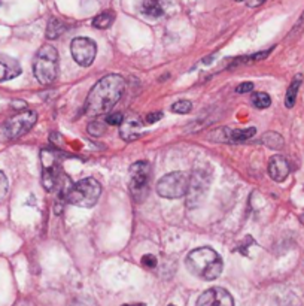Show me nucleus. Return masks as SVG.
Wrapping results in <instances>:
<instances>
[{"mask_svg": "<svg viewBox=\"0 0 304 306\" xmlns=\"http://www.w3.org/2000/svg\"><path fill=\"white\" fill-rule=\"evenodd\" d=\"M125 92V80L121 75L110 74L101 78L91 88L85 100V114L90 116H97L109 114L110 109L121 100Z\"/></svg>", "mask_w": 304, "mask_h": 306, "instance_id": "1", "label": "nucleus"}, {"mask_svg": "<svg viewBox=\"0 0 304 306\" xmlns=\"http://www.w3.org/2000/svg\"><path fill=\"white\" fill-rule=\"evenodd\" d=\"M185 264L194 276L204 281H213L219 278L224 268V263L219 254L209 246L193 250L187 256Z\"/></svg>", "mask_w": 304, "mask_h": 306, "instance_id": "2", "label": "nucleus"}, {"mask_svg": "<svg viewBox=\"0 0 304 306\" xmlns=\"http://www.w3.org/2000/svg\"><path fill=\"white\" fill-rule=\"evenodd\" d=\"M101 194L100 182L94 178H84L69 187L64 193L66 202L79 208H93Z\"/></svg>", "mask_w": 304, "mask_h": 306, "instance_id": "3", "label": "nucleus"}, {"mask_svg": "<svg viewBox=\"0 0 304 306\" xmlns=\"http://www.w3.org/2000/svg\"><path fill=\"white\" fill-rule=\"evenodd\" d=\"M33 72L36 80L43 86H49L55 81L58 75V52L52 45H43L36 52Z\"/></svg>", "mask_w": 304, "mask_h": 306, "instance_id": "4", "label": "nucleus"}, {"mask_svg": "<svg viewBox=\"0 0 304 306\" xmlns=\"http://www.w3.org/2000/svg\"><path fill=\"white\" fill-rule=\"evenodd\" d=\"M190 175L185 172H172L164 175L157 182V193L164 199H181L188 194L190 190Z\"/></svg>", "mask_w": 304, "mask_h": 306, "instance_id": "5", "label": "nucleus"}, {"mask_svg": "<svg viewBox=\"0 0 304 306\" xmlns=\"http://www.w3.org/2000/svg\"><path fill=\"white\" fill-rule=\"evenodd\" d=\"M130 182H128V188L130 193L133 196L134 200L140 202L143 200V198L148 193V186H149V178L152 175V168L149 164V162L142 160V162H136L130 166Z\"/></svg>", "mask_w": 304, "mask_h": 306, "instance_id": "6", "label": "nucleus"}, {"mask_svg": "<svg viewBox=\"0 0 304 306\" xmlns=\"http://www.w3.org/2000/svg\"><path fill=\"white\" fill-rule=\"evenodd\" d=\"M37 121V114L34 110H24L16 114L15 116L9 118L3 127L1 134L3 139H16L22 134H25Z\"/></svg>", "mask_w": 304, "mask_h": 306, "instance_id": "7", "label": "nucleus"}, {"mask_svg": "<svg viewBox=\"0 0 304 306\" xmlns=\"http://www.w3.org/2000/svg\"><path fill=\"white\" fill-rule=\"evenodd\" d=\"M70 51H72L73 60L79 66L88 68L93 64V62L96 58L97 45L90 38H75L70 44Z\"/></svg>", "mask_w": 304, "mask_h": 306, "instance_id": "8", "label": "nucleus"}, {"mask_svg": "<svg viewBox=\"0 0 304 306\" xmlns=\"http://www.w3.org/2000/svg\"><path fill=\"white\" fill-rule=\"evenodd\" d=\"M197 306H234V300L225 288L212 287L199 298Z\"/></svg>", "mask_w": 304, "mask_h": 306, "instance_id": "9", "label": "nucleus"}, {"mask_svg": "<svg viewBox=\"0 0 304 306\" xmlns=\"http://www.w3.org/2000/svg\"><path fill=\"white\" fill-rule=\"evenodd\" d=\"M269 175L273 181L282 182L290 175V163L282 156H273L269 162Z\"/></svg>", "mask_w": 304, "mask_h": 306, "instance_id": "10", "label": "nucleus"}, {"mask_svg": "<svg viewBox=\"0 0 304 306\" xmlns=\"http://www.w3.org/2000/svg\"><path fill=\"white\" fill-rule=\"evenodd\" d=\"M119 134L127 142H133V140L139 139L142 134V122L136 116L124 118V121L119 127Z\"/></svg>", "mask_w": 304, "mask_h": 306, "instance_id": "11", "label": "nucleus"}, {"mask_svg": "<svg viewBox=\"0 0 304 306\" xmlns=\"http://www.w3.org/2000/svg\"><path fill=\"white\" fill-rule=\"evenodd\" d=\"M21 75V66L15 58L0 54V82L9 81Z\"/></svg>", "mask_w": 304, "mask_h": 306, "instance_id": "12", "label": "nucleus"}, {"mask_svg": "<svg viewBox=\"0 0 304 306\" xmlns=\"http://www.w3.org/2000/svg\"><path fill=\"white\" fill-rule=\"evenodd\" d=\"M58 168L52 162L43 160V172H42V184L48 192H54L58 186Z\"/></svg>", "mask_w": 304, "mask_h": 306, "instance_id": "13", "label": "nucleus"}, {"mask_svg": "<svg viewBox=\"0 0 304 306\" xmlns=\"http://www.w3.org/2000/svg\"><path fill=\"white\" fill-rule=\"evenodd\" d=\"M221 133L224 134V140L228 144L234 142H243L255 136L257 128L249 127V128H239V130H231V128H221Z\"/></svg>", "mask_w": 304, "mask_h": 306, "instance_id": "14", "label": "nucleus"}, {"mask_svg": "<svg viewBox=\"0 0 304 306\" xmlns=\"http://www.w3.org/2000/svg\"><path fill=\"white\" fill-rule=\"evenodd\" d=\"M142 12L148 16L158 18L164 14L163 2L161 0H143L142 2Z\"/></svg>", "mask_w": 304, "mask_h": 306, "instance_id": "15", "label": "nucleus"}, {"mask_svg": "<svg viewBox=\"0 0 304 306\" xmlns=\"http://www.w3.org/2000/svg\"><path fill=\"white\" fill-rule=\"evenodd\" d=\"M303 82V75H296L291 86L288 87V92H287V98H285V104L287 108H293L296 104L297 100V94H299V90H300V86Z\"/></svg>", "mask_w": 304, "mask_h": 306, "instance_id": "16", "label": "nucleus"}, {"mask_svg": "<svg viewBox=\"0 0 304 306\" xmlns=\"http://www.w3.org/2000/svg\"><path fill=\"white\" fill-rule=\"evenodd\" d=\"M66 32V24L58 18H51L46 27V38L48 39H57Z\"/></svg>", "mask_w": 304, "mask_h": 306, "instance_id": "17", "label": "nucleus"}, {"mask_svg": "<svg viewBox=\"0 0 304 306\" xmlns=\"http://www.w3.org/2000/svg\"><path fill=\"white\" fill-rule=\"evenodd\" d=\"M261 142H263L266 146L272 148V150H281V148L284 146V138H282L281 134L275 133V132L266 133V134L261 138Z\"/></svg>", "mask_w": 304, "mask_h": 306, "instance_id": "18", "label": "nucleus"}, {"mask_svg": "<svg viewBox=\"0 0 304 306\" xmlns=\"http://www.w3.org/2000/svg\"><path fill=\"white\" fill-rule=\"evenodd\" d=\"M112 22H113V14L112 12H101L93 20V26L96 28H101V30L110 27Z\"/></svg>", "mask_w": 304, "mask_h": 306, "instance_id": "19", "label": "nucleus"}, {"mask_svg": "<svg viewBox=\"0 0 304 306\" xmlns=\"http://www.w3.org/2000/svg\"><path fill=\"white\" fill-rule=\"evenodd\" d=\"M251 102L258 109H266L272 104V99L267 93H255V94H252Z\"/></svg>", "mask_w": 304, "mask_h": 306, "instance_id": "20", "label": "nucleus"}, {"mask_svg": "<svg viewBox=\"0 0 304 306\" xmlns=\"http://www.w3.org/2000/svg\"><path fill=\"white\" fill-rule=\"evenodd\" d=\"M106 121L103 120H94L93 122H90L88 124V133L91 134V136H96V138H99V136H103L104 134V132H106Z\"/></svg>", "mask_w": 304, "mask_h": 306, "instance_id": "21", "label": "nucleus"}, {"mask_svg": "<svg viewBox=\"0 0 304 306\" xmlns=\"http://www.w3.org/2000/svg\"><path fill=\"white\" fill-rule=\"evenodd\" d=\"M193 109V103L190 100H179L172 104V112L175 114H188Z\"/></svg>", "mask_w": 304, "mask_h": 306, "instance_id": "22", "label": "nucleus"}, {"mask_svg": "<svg viewBox=\"0 0 304 306\" xmlns=\"http://www.w3.org/2000/svg\"><path fill=\"white\" fill-rule=\"evenodd\" d=\"M104 121L107 126H121L124 121V115L121 112H110L104 116Z\"/></svg>", "mask_w": 304, "mask_h": 306, "instance_id": "23", "label": "nucleus"}, {"mask_svg": "<svg viewBox=\"0 0 304 306\" xmlns=\"http://www.w3.org/2000/svg\"><path fill=\"white\" fill-rule=\"evenodd\" d=\"M142 264L148 269H154L157 266V257L152 256V254H145L142 257Z\"/></svg>", "mask_w": 304, "mask_h": 306, "instance_id": "24", "label": "nucleus"}, {"mask_svg": "<svg viewBox=\"0 0 304 306\" xmlns=\"http://www.w3.org/2000/svg\"><path fill=\"white\" fill-rule=\"evenodd\" d=\"M7 188H9V184H7V178L6 175L0 170V200L6 196L7 193Z\"/></svg>", "mask_w": 304, "mask_h": 306, "instance_id": "25", "label": "nucleus"}, {"mask_svg": "<svg viewBox=\"0 0 304 306\" xmlns=\"http://www.w3.org/2000/svg\"><path fill=\"white\" fill-rule=\"evenodd\" d=\"M254 90V84L252 82H242L240 86L236 87V93L243 94V93H251Z\"/></svg>", "mask_w": 304, "mask_h": 306, "instance_id": "26", "label": "nucleus"}, {"mask_svg": "<svg viewBox=\"0 0 304 306\" xmlns=\"http://www.w3.org/2000/svg\"><path fill=\"white\" fill-rule=\"evenodd\" d=\"M163 118V112H154V114H149L146 115V122L148 124H152V122H157Z\"/></svg>", "mask_w": 304, "mask_h": 306, "instance_id": "27", "label": "nucleus"}, {"mask_svg": "<svg viewBox=\"0 0 304 306\" xmlns=\"http://www.w3.org/2000/svg\"><path fill=\"white\" fill-rule=\"evenodd\" d=\"M266 0H248L246 3H248V6H251V8H255V6H260V4H263Z\"/></svg>", "mask_w": 304, "mask_h": 306, "instance_id": "28", "label": "nucleus"}, {"mask_svg": "<svg viewBox=\"0 0 304 306\" xmlns=\"http://www.w3.org/2000/svg\"><path fill=\"white\" fill-rule=\"evenodd\" d=\"M122 306H146L145 304H128V305H122Z\"/></svg>", "mask_w": 304, "mask_h": 306, "instance_id": "29", "label": "nucleus"}, {"mask_svg": "<svg viewBox=\"0 0 304 306\" xmlns=\"http://www.w3.org/2000/svg\"><path fill=\"white\" fill-rule=\"evenodd\" d=\"M236 2H248V0H236Z\"/></svg>", "mask_w": 304, "mask_h": 306, "instance_id": "30", "label": "nucleus"}, {"mask_svg": "<svg viewBox=\"0 0 304 306\" xmlns=\"http://www.w3.org/2000/svg\"><path fill=\"white\" fill-rule=\"evenodd\" d=\"M169 306H175V305H169Z\"/></svg>", "mask_w": 304, "mask_h": 306, "instance_id": "31", "label": "nucleus"}]
</instances>
